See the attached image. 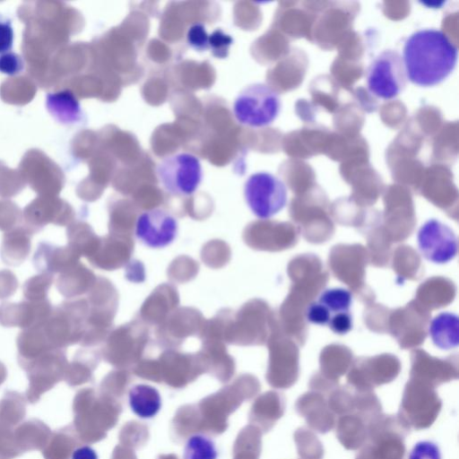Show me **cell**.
<instances>
[{"mask_svg": "<svg viewBox=\"0 0 459 459\" xmlns=\"http://www.w3.org/2000/svg\"><path fill=\"white\" fill-rule=\"evenodd\" d=\"M178 224L176 218L162 209L142 212L136 219L134 234L144 246L162 248L177 238Z\"/></svg>", "mask_w": 459, "mask_h": 459, "instance_id": "cell-7", "label": "cell"}, {"mask_svg": "<svg viewBox=\"0 0 459 459\" xmlns=\"http://www.w3.org/2000/svg\"><path fill=\"white\" fill-rule=\"evenodd\" d=\"M331 315L349 312L352 302L351 293L342 288H332L324 290L317 300Z\"/></svg>", "mask_w": 459, "mask_h": 459, "instance_id": "cell-20", "label": "cell"}, {"mask_svg": "<svg viewBox=\"0 0 459 459\" xmlns=\"http://www.w3.org/2000/svg\"><path fill=\"white\" fill-rule=\"evenodd\" d=\"M331 316L327 308L318 301L310 303L306 310L307 321L315 325H328Z\"/></svg>", "mask_w": 459, "mask_h": 459, "instance_id": "cell-25", "label": "cell"}, {"mask_svg": "<svg viewBox=\"0 0 459 459\" xmlns=\"http://www.w3.org/2000/svg\"><path fill=\"white\" fill-rule=\"evenodd\" d=\"M22 67V60L16 54L6 53L0 56V72L3 74L13 75L20 73Z\"/></svg>", "mask_w": 459, "mask_h": 459, "instance_id": "cell-28", "label": "cell"}, {"mask_svg": "<svg viewBox=\"0 0 459 459\" xmlns=\"http://www.w3.org/2000/svg\"><path fill=\"white\" fill-rule=\"evenodd\" d=\"M19 286L15 274L10 270H0V299L13 296Z\"/></svg>", "mask_w": 459, "mask_h": 459, "instance_id": "cell-26", "label": "cell"}, {"mask_svg": "<svg viewBox=\"0 0 459 459\" xmlns=\"http://www.w3.org/2000/svg\"><path fill=\"white\" fill-rule=\"evenodd\" d=\"M408 459H442V456L436 443L429 440H421L413 446Z\"/></svg>", "mask_w": 459, "mask_h": 459, "instance_id": "cell-24", "label": "cell"}, {"mask_svg": "<svg viewBox=\"0 0 459 459\" xmlns=\"http://www.w3.org/2000/svg\"><path fill=\"white\" fill-rule=\"evenodd\" d=\"M156 174L162 187L176 196L193 195L203 179L201 161L189 152L166 156L158 163Z\"/></svg>", "mask_w": 459, "mask_h": 459, "instance_id": "cell-3", "label": "cell"}, {"mask_svg": "<svg viewBox=\"0 0 459 459\" xmlns=\"http://www.w3.org/2000/svg\"><path fill=\"white\" fill-rule=\"evenodd\" d=\"M244 196L251 212L266 220L281 211L287 203L285 184L276 176L265 172L252 174L244 186Z\"/></svg>", "mask_w": 459, "mask_h": 459, "instance_id": "cell-5", "label": "cell"}, {"mask_svg": "<svg viewBox=\"0 0 459 459\" xmlns=\"http://www.w3.org/2000/svg\"><path fill=\"white\" fill-rule=\"evenodd\" d=\"M330 329L338 334H344L352 328V317L350 312H342L332 315L328 323Z\"/></svg>", "mask_w": 459, "mask_h": 459, "instance_id": "cell-27", "label": "cell"}, {"mask_svg": "<svg viewBox=\"0 0 459 459\" xmlns=\"http://www.w3.org/2000/svg\"><path fill=\"white\" fill-rule=\"evenodd\" d=\"M368 89L377 98L392 100L406 87L407 75L402 55L394 49L379 53L367 69Z\"/></svg>", "mask_w": 459, "mask_h": 459, "instance_id": "cell-4", "label": "cell"}, {"mask_svg": "<svg viewBox=\"0 0 459 459\" xmlns=\"http://www.w3.org/2000/svg\"><path fill=\"white\" fill-rule=\"evenodd\" d=\"M79 255L70 247H60L51 243L39 242L32 262L39 273H62L77 264Z\"/></svg>", "mask_w": 459, "mask_h": 459, "instance_id": "cell-10", "label": "cell"}, {"mask_svg": "<svg viewBox=\"0 0 459 459\" xmlns=\"http://www.w3.org/2000/svg\"><path fill=\"white\" fill-rule=\"evenodd\" d=\"M71 459H99V456L92 447L82 446L73 452Z\"/></svg>", "mask_w": 459, "mask_h": 459, "instance_id": "cell-30", "label": "cell"}, {"mask_svg": "<svg viewBox=\"0 0 459 459\" xmlns=\"http://www.w3.org/2000/svg\"><path fill=\"white\" fill-rule=\"evenodd\" d=\"M429 336L439 349L450 350L459 343V318L451 312H442L436 316L429 324Z\"/></svg>", "mask_w": 459, "mask_h": 459, "instance_id": "cell-13", "label": "cell"}, {"mask_svg": "<svg viewBox=\"0 0 459 459\" xmlns=\"http://www.w3.org/2000/svg\"><path fill=\"white\" fill-rule=\"evenodd\" d=\"M66 235L68 247L79 255L91 254L94 239L88 225L82 222H72L67 227Z\"/></svg>", "mask_w": 459, "mask_h": 459, "instance_id": "cell-18", "label": "cell"}, {"mask_svg": "<svg viewBox=\"0 0 459 459\" xmlns=\"http://www.w3.org/2000/svg\"><path fill=\"white\" fill-rule=\"evenodd\" d=\"M280 109L278 93L264 83H253L244 88L235 99L232 108L239 124L255 128L271 125Z\"/></svg>", "mask_w": 459, "mask_h": 459, "instance_id": "cell-2", "label": "cell"}, {"mask_svg": "<svg viewBox=\"0 0 459 459\" xmlns=\"http://www.w3.org/2000/svg\"><path fill=\"white\" fill-rule=\"evenodd\" d=\"M13 41V30L9 22H0V54L11 49Z\"/></svg>", "mask_w": 459, "mask_h": 459, "instance_id": "cell-29", "label": "cell"}, {"mask_svg": "<svg viewBox=\"0 0 459 459\" xmlns=\"http://www.w3.org/2000/svg\"><path fill=\"white\" fill-rule=\"evenodd\" d=\"M47 107L48 111L63 123H75L82 117L80 104L69 91L48 94Z\"/></svg>", "mask_w": 459, "mask_h": 459, "instance_id": "cell-14", "label": "cell"}, {"mask_svg": "<svg viewBox=\"0 0 459 459\" xmlns=\"http://www.w3.org/2000/svg\"><path fill=\"white\" fill-rule=\"evenodd\" d=\"M417 239L421 255L434 264L448 263L458 251V241L454 230L436 219H430L421 225Z\"/></svg>", "mask_w": 459, "mask_h": 459, "instance_id": "cell-6", "label": "cell"}, {"mask_svg": "<svg viewBox=\"0 0 459 459\" xmlns=\"http://www.w3.org/2000/svg\"><path fill=\"white\" fill-rule=\"evenodd\" d=\"M23 217V224L35 234L48 224L68 226L72 223L73 212L61 202L39 200L25 208Z\"/></svg>", "mask_w": 459, "mask_h": 459, "instance_id": "cell-9", "label": "cell"}, {"mask_svg": "<svg viewBox=\"0 0 459 459\" xmlns=\"http://www.w3.org/2000/svg\"><path fill=\"white\" fill-rule=\"evenodd\" d=\"M457 53L456 46L444 31H414L404 41L402 56L407 79L422 87L439 84L454 71Z\"/></svg>", "mask_w": 459, "mask_h": 459, "instance_id": "cell-1", "label": "cell"}, {"mask_svg": "<svg viewBox=\"0 0 459 459\" xmlns=\"http://www.w3.org/2000/svg\"><path fill=\"white\" fill-rule=\"evenodd\" d=\"M54 281V275L39 273L29 278L22 286V292L29 301H43L48 299V290Z\"/></svg>", "mask_w": 459, "mask_h": 459, "instance_id": "cell-19", "label": "cell"}, {"mask_svg": "<svg viewBox=\"0 0 459 459\" xmlns=\"http://www.w3.org/2000/svg\"><path fill=\"white\" fill-rule=\"evenodd\" d=\"M128 403L132 411L141 419H152L161 409V396L158 389L146 384H137L129 389Z\"/></svg>", "mask_w": 459, "mask_h": 459, "instance_id": "cell-12", "label": "cell"}, {"mask_svg": "<svg viewBox=\"0 0 459 459\" xmlns=\"http://www.w3.org/2000/svg\"><path fill=\"white\" fill-rule=\"evenodd\" d=\"M16 344L20 354L26 357L39 356L56 350L48 342L41 322L22 329L17 336Z\"/></svg>", "mask_w": 459, "mask_h": 459, "instance_id": "cell-15", "label": "cell"}, {"mask_svg": "<svg viewBox=\"0 0 459 459\" xmlns=\"http://www.w3.org/2000/svg\"><path fill=\"white\" fill-rule=\"evenodd\" d=\"M22 213L18 207L10 204H0V230L9 231L20 225L22 222Z\"/></svg>", "mask_w": 459, "mask_h": 459, "instance_id": "cell-23", "label": "cell"}, {"mask_svg": "<svg viewBox=\"0 0 459 459\" xmlns=\"http://www.w3.org/2000/svg\"><path fill=\"white\" fill-rule=\"evenodd\" d=\"M232 43L231 36L225 33L221 29H217L210 34L209 49L218 58H225L228 56Z\"/></svg>", "mask_w": 459, "mask_h": 459, "instance_id": "cell-21", "label": "cell"}, {"mask_svg": "<svg viewBox=\"0 0 459 459\" xmlns=\"http://www.w3.org/2000/svg\"><path fill=\"white\" fill-rule=\"evenodd\" d=\"M91 273L82 264H76L59 274L56 279V289L65 298L81 295L88 286Z\"/></svg>", "mask_w": 459, "mask_h": 459, "instance_id": "cell-16", "label": "cell"}, {"mask_svg": "<svg viewBox=\"0 0 459 459\" xmlns=\"http://www.w3.org/2000/svg\"><path fill=\"white\" fill-rule=\"evenodd\" d=\"M48 299L18 303L4 301L0 304V325L4 327L29 328L46 320L53 310Z\"/></svg>", "mask_w": 459, "mask_h": 459, "instance_id": "cell-8", "label": "cell"}, {"mask_svg": "<svg viewBox=\"0 0 459 459\" xmlns=\"http://www.w3.org/2000/svg\"><path fill=\"white\" fill-rule=\"evenodd\" d=\"M219 455L214 440L205 434L190 436L183 448V459H217Z\"/></svg>", "mask_w": 459, "mask_h": 459, "instance_id": "cell-17", "label": "cell"}, {"mask_svg": "<svg viewBox=\"0 0 459 459\" xmlns=\"http://www.w3.org/2000/svg\"><path fill=\"white\" fill-rule=\"evenodd\" d=\"M209 37L205 26L202 22H197L189 27L186 40L192 48L205 51L209 49Z\"/></svg>", "mask_w": 459, "mask_h": 459, "instance_id": "cell-22", "label": "cell"}, {"mask_svg": "<svg viewBox=\"0 0 459 459\" xmlns=\"http://www.w3.org/2000/svg\"><path fill=\"white\" fill-rule=\"evenodd\" d=\"M34 232L23 223L4 232L0 247L2 261L10 266L21 265L31 249V237Z\"/></svg>", "mask_w": 459, "mask_h": 459, "instance_id": "cell-11", "label": "cell"}]
</instances>
